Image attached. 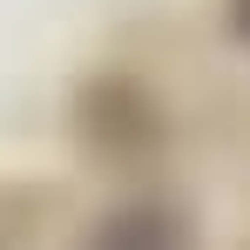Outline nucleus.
I'll return each instance as SVG.
<instances>
[{
    "instance_id": "f257e3e1",
    "label": "nucleus",
    "mask_w": 250,
    "mask_h": 250,
    "mask_svg": "<svg viewBox=\"0 0 250 250\" xmlns=\"http://www.w3.org/2000/svg\"><path fill=\"white\" fill-rule=\"evenodd\" d=\"M88 250H176V223H169L163 209H128V216H115Z\"/></svg>"
},
{
    "instance_id": "f03ea898",
    "label": "nucleus",
    "mask_w": 250,
    "mask_h": 250,
    "mask_svg": "<svg viewBox=\"0 0 250 250\" xmlns=\"http://www.w3.org/2000/svg\"><path fill=\"white\" fill-rule=\"evenodd\" d=\"M230 14H237V34L250 41V0H230Z\"/></svg>"
}]
</instances>
